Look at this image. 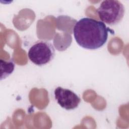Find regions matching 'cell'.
<instances>
[{"mask_svg": "<svg viewBox=\"0 0 129 129\" xmlns=\"http://www.w3.org/2000/svg\"><path fill=\"white\" fill-rule=\"evenodd\" d=\"M112 31L102 21L91 18H83L74 27V36L81 47L94 50L100 48L106 42L108 32Z\"/></svg>", "mask_w": 129, "mask_h": 129, "instance_id": "cell-1", "label": "cell"}, {"mask_svg": "<svg viewBox=\"0 0 129 129\" xmlns=\"http://www.w3.org/2000/svg\"><path fill=\"white\" fill-rule=\"evenodd\" d=\"M97 12L102 22L111 26L115 25L122 20L124 7L119 1L105 0L101 2Z\"/></svg>", "mask_w": 129, "mask_h": 129, "instance_id": "cell-2", "label": "cell"}, {"mask_svg": "<svg viewBox=\"0 0 129 129\" xmlns=\"http://www.w3.org/2000/svg\"><path fill=\"white\" fill-rule=\"evenodd\" d=\"M55 49L53 44L47 41L38 40L29 48L28 56L35 64L42 66L50 62L54 57Z\"/></svg>", "mask_w": 129, "mask_h": 129, "instance_id": "cell-3", "label": "cell"}, {"mask_svg": "<svg viewBox=\"0 0 129 129\" xmlns=\"http://www.w3.org/2000/svg\"><path fill=\"white\" fill-rule=\"evenodd\" d=\"M54 94L57 103L67 110L77 108L81 101L80 98L74 92L61 87H58L54 90Z\"/></svg>", "mask_w": 129, "mask_h": 129, "instance_id": "cell-4", "label": "cell"}, {"mask_svg": "<svg viewBox=\"0 0 129 129\" xmlns=\"http://www.w3.org/2000/svg\"><path fill=\"white\" fill-rule=\"evenodd\" d=\"M1 80L10 76L15 69V64L13 59L4 60L1 59Z\"/></svg>", "mask_w": 129, "mask_h": 129, "instance_id": "cell-5", "label": "cell"}]
</instances>
